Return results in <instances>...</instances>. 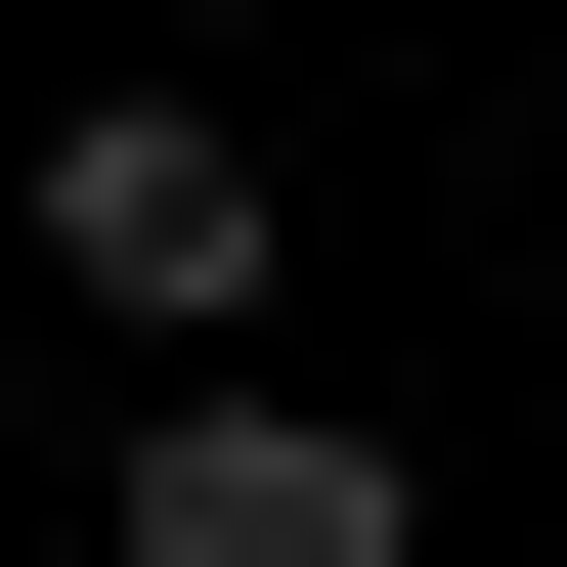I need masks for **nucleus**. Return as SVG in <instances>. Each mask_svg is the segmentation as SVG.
I'll list each match as a JSON object with an SVG mask.
<instances>
[{
    "instance_id": "obj_1",
    "label": "nucleus",
    "mask_w": 567,
    "mask_h": 567,
    "mask_svg": "<svg viewBox=\"0 0 567 567\" xmlns=\"http://www.w3.org/2000/svg\"><path fill=\"white\" fill-rule=\"evenodd\" d=\"M87 567H436V481H393L350 393H175L132 481H87Z\"/></svg>"
},
{
    "instance_id": "obj_2",
    "label": "nucleus",
    "mask_w": 567,
    "mask_h": 567,
    "mask_svg": "<svg viewBox=\"0 0 567 567\" xmlns=\"http://www.w3.org/2000/svg\"><path fill=\"white\" fill-rule=\"evenodd\" d=\"M44 262L132 306V350H262V132H218V87H87L44 132Z\"/></svg>"
}]
</instances>
